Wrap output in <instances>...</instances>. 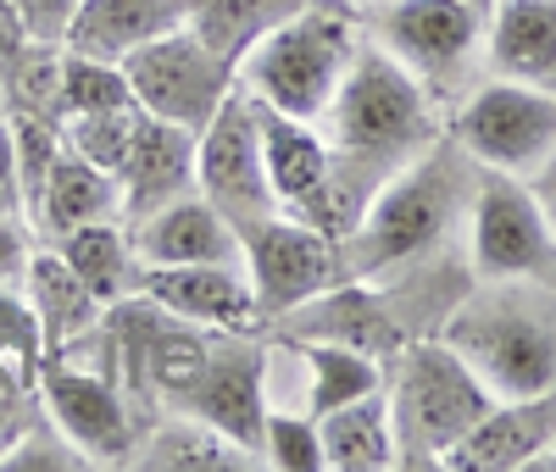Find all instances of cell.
<instances>
[{"label": "cell", "mask_w": 556, "mask_h": 472, "mask_svg": "<svg viewBox=\"0 0 556 472\" xmlns=\"http://www.w3.org/2000/svg\"><path fill=\"white\" fill-rule=\"evenodd\" d=\"M323 139L334 151V201L345 233L356 228L362 206L374 201V189L412 167L424 151L440 145V106L429 84H417L395 56H384L374 39L362 34V51L334 89L329 112L317 117ZM340 233V240H345Z\"/></svg>", "instance_id": "cell-1"}, {"label": "cell", "mask_w": 556, "mask_h": 472, "mask_svg": "<svg viewBox=\"0 0 556 472\" xmlns=\"http://www.w3.org/2000/svg\"><path fill=\"white\" fill-rule=\"evenodd\" d=\"M468 156H462L456 145H434L424 151L412 167H401L395 178H384L374 189V201L362 206L356 228L340 240V261H345V278H367L379 283L390 272H406L417 267L424 256L440 251V240L451 233V222H462V212H468V195H473V178H462L468 167H462Z\"/></svg>", "instance_id": "cell-2"}, {"label": "cell", "mask_w": 556, "mask_h": 472, "mask_svg": "<svg viewBox=\"0 0 556 472\" xmlns=\"http://www.w3.org/2000/svg\"><path fill=\"white\" fill-rule=\"evenodd\" d=\"M440 334L473 361L501 395L556 390V278H484L479 295H462Z\"/></svg>", "instance_id": "cell-3"}, {"label": "cell", "mask_w": 556, "mask_h": 472, "mask_svg": "<svg viewBox=\"0 0 556 472\" xmlns=\"http://www.w3.org/2000/svg\"><path fill=\"white\" fill-rule=\"evenodd\" d=\"M362 51V17L351 0H312L267 28L235 67V84L256 106L317 123Z\"/></svg>", "instance_id": "cell-4"}, {"label": "cell", "mask_w": 556, "mask_h": 472, "mask_svg": "<svg viewBox=\"0 0 556 472\" xmlns=\"http://www.w3.org/2000/svg\"><path fill=\"white\" fill-rule=\"evenodd\" d=\"M384 400L401 467H445V456L473 434V422L501 395L445 334H417L384 361Z\"/></svg>", "instance_id": "cell-5"}, {"label": "cell", "mask_w": 556, "mask_h": 472, "mask_svg": "<svg viewBox=\"0 0 556 472\" xmlns=\"http://www.w3.org/2000/svg\"><path fill=\"white\" fill-rule=\"evenodd\" d=\"M362 34L395 56L429 94L462 89L473 56H484V23L490 12L479 0H362L356 7Z\"/></svg>", "instance_id": "cell-6"}, {"label": "cell", "mask_w": 556, "mask_h": 472, "mask_svg": "<svg viewBox=\"0 0 556 472\" xmlns=\"http://www.w3.org/2000/svg\"><path fill=\"white\" fill-rule=\"evenodd\" d=\"M451 139L473 167L534 178L556 156V89L484 73L456 101Z\"/></svg>", "instance_id": "cell-7"}, {"label": "cell", "mask_w": 556, "mask_h": 472, "mask_svg": "<svg viewBox=\"0 0 556 472\" xmlns=\"http://www.w3.org/2000/svg\"><path fill=\"white\" fill-rule=\"evenodd\" d=\"M34 395H39V411L84 450L89 467H134L146 417H139V406L128 400V390L112 372L73 356H45Z\"/></svg>", "instance_id": "cell-8"}, {"label": "cell", "mask_w": 556, "mask_h": 472, "mask_svg": "<svg viewBox=\"0 0 556 472\" xmlns=\"http://www.w3.org/2000/svg\"><path fill=\"white\" fill-rule=\"evenodd\" d=\"M240 251H245V272H251V290H256L262 328H278L306 301H317V295H329L334 283H345L340 240L312 228V222H301V217H290V212L245 228Z\"/></svg>", "instance_id": "cell-9"}, {"label": "cell", "mask_w": 556, "mask_h": 472, "mask_svg": "<svg viewBox=\"0 0 556 472\" xmlns=\"http://www.w3.org/2000/svg\"><path fill=\"white\" fill-rule=\"evenodd\" d=\"M462 228H468V261L479 278H556V240L529 178L479 167Z\"/></svg>", "instance_id": "cell-10"}, {"label": "cell", "mask_w": 556, "mask_h": 472, "mask_svg": "<svg viewBox=\"0 0 556 472\" xmlns=\"http://www.w3.org/2000/svg\"><path fill=\"white\" fill-rule=\"evenodd\" d=\"M195 189L240 233L267 222V217H278V195L267 183V151H262L256 101L240 84L228 89V101L195 133Z\"/></svg>", "instance_id": "cell-11"}, {"label": "cell", "mask_w": 556, "mask_h": 472, "mask_svg": "<svg viewBox=\"0 0 556 472\" xmlns=\"http://www.w3.org/2000/svg\"><path fill=\"white\" fill-rule=\"evenodd\" d=\"M128 73V89H134V106L146 117H162V123H178L201 133L212 123V112L228 101L235 89V62H223L212 44L190 28H173L123 62Z\"/></svg>", "instance_id": "cell-12"}, {"label": "cell", "mask_w": 556, "mask_h": 472, "mask_svg": "<svg viewBox=\"0 0 556 472\" xmlns=\"http://www.w3.org/2000/svg\"><path fill=\"white\" fill-rule=\"evenodd\" d=\"M173 411H195L212 429H223L235 445H245L262 461V417H267V340L256 328L228 334L217 328V340L195 372V384L178 395Z\"/></svg>", "instance_id": "cell-13"}, {"label": "cell", "mask_w": 556, "mask_h": 472, "mask_svg": "<svg viewBox=\"0 0 556 472\" xmlns=\"http://www.w3.org/2000/svg\"><path fill=\"white\" fill-rule=\"evenodd\" d=\"M256 123H262L267 183L278 195V212H290L340 240L345 222H340V201H334V151L323 139V128L306 117L267 112V106H256Z\"/></svg>", "instance_id": "cell-14"}, {"label": "cell", "mask_w": 556, "mask_h": 472, "mask_svg": "<svg viewBox=\"0 0 556 472\" xmlns=\"http://www.w3.org/2000/svg\"><path fill=\"white\" fill-rule=\"evenodd\" d=\"M139 295H151L162 311L195 322V328H262L256 290L245 261H190V267H146Z\"/></svg>", "instance_id": "cell-15"}, {"label": "cell", "mask_w": 556, "mask_h": 472, "mask_svg": "<svg viewBox=\"0 0 556 472\" xmlns=\"http://www.w3.org/2000/svg\"><path fill=\"white\" fill-rule=\"evenodd\" d=\"M128 240H134V256L146 267H190V261H245L240 251V228L228 222L201 189L178 195L146 217L123 222Z\"/></svg>", "instance_id": "cell-16"}, {"label": "cell", "mask_w": 556, "mask_h": 472, "mask_svg": "<svg viewBox=\"0 0 556 472\" xmlns=\"http://www.w3.org/2000/svg\"><path fill=\"white\" fill-rule=\"evenodd\" d=\"M551 445H556V390L495 400L473 422V434L445 456V467H456V472H518V467L551 461Z\"/></svg>", "instance_id": "cell-17"}, {"label": "cell", "mask_w": 556, "mask_h": 472, "mask_svg": "<svg viewBox=\"0 0 556 472\" xmlns=\"http://www.w3.org/2000/svg\"><path fill=\"white\" fill-rule=\"evenodd\" d=\"M112 178L123 189V222L190 195L195 189V133L178 123H162V117H139Z\"/></svg>", "instance_id": "cell-18"}, {"label": "cell", "mask_w": 556, "mask_h": 472, "mask_svg": "<svg viewBox=\"0 0 556 472\" xmlns=\"http://www.w3.org/2000/svg\"><path fill=\"white\" fill-rule=\"evenodd\" d=\"M23 295H28L34 317H39L45 356H56V350L89 340L106 322V301L67 267V256L56 245H34V256L23 267Z\"/></svg>", "instance_id": "cell-19"}, {"label": "cell", "mask_w": 556, "mask_h": 472, "mask_svg": "<svg viewBox=\"0 0 556 472\" xmlns=\"http://www.w3.org/2000/svg\"><path fill=\"white\" fill-rule=\"evenodd\" d=\"M106 217H123V189L106 167H96L89 156L67 151V139H62V156L51 167V178H45L39 189V201L28 212V228H34V240L39 245H56L62 233L84 228V222H106Z\"/></svg>", "instance_id": "cell-20"}, {"label": "cell", "mask_w": 556, "mask_h": 472, "mask_svg": "<svg viewBox=\"0 0 556 472\" xmlns=\"http://www.w3.org/2000/svg\"><path fill=\"white\" fill-rule=\"evenodd\" d=\"M484 62L501 78L556 89V0H490Z\"/></svg>", "instance_id": "cell-21"}, {"label": "cell", "mask_w": 556, "mask_h": 472, "mask_svg": "<svg viewBox=\"0 0 556 472\" xmlns=\"http://www.w3.org/2000/svg\"><path fill=\"white\" fill-rule=\"evenodd\" d=\"M173 28H184V0H84L67 28V51L128 62L139 44H151Z\"/></svg>", "instance_id": "cell-22"}, {"label": "cell", "mask_w": 556, "mask_h": 472, "mask_svg": "<svg viewBox=\"0 0 556 472\" xmlns=\"http://www.w3.org/2000/svg\"><path fill=\"white\" fill-rule=\"evenodd\" d=\"M134 467L151 472H240V467H262L245 445H235L223 429H212L195 411H162L146 422L134 450Z\"/></svg>", "instance_id": "cell-23"}, {"label": "cell", "mask_w": 556, "mask_h": 472, "mask_svg": "<svg viewBox=\"0 0 556 472\" xmlns=\"http://www.w3.org/2000/svg\"><path fill=\"white\" fill-rule=\"evenodd\" d=\"M317 439H323V467L329 472H390V467H401L384 390L356 395V400H345L334 411H323L317 417Z\"/></svg>", "instance_id": "cell-24"}, {"label": "cell", "mask_w": 556, "mask_h": 472, "mask_svg": "<svg viewBox=\"0 0 556 472\" xmlns=\"http://www.w3.org/2000/svg\"><path fill=\"white\" fill-rule=\"evenodd\" d=\"M56 251L67 256V267L96 290L106 306L134 295L139 290V272H146V261L134 256V240H128V228L123 217H106V222H84L73 233H62Z\"/></svg>", "instance_id": "cell-25"}, {"label": "cell", "mask_w": 556, "mask_h": 472, "mask_svg": "<svg viewBox=\"0 0 556 472\" xmlns=\"http://www.w3.org/2000/svg\"><path fill=\"white\" fill-rule=\"evenodd\" d=\"M301 7H312V0H184V28L201 34L223 62L240 67V56L267 28L295 17Z\"/></svg>", "instance_id": "cell-26"}, {"label": "cell", "mask_w": 556, "mask_h": 472, "mask_svg": "<svg viewBox=\"0 0 556 472\" xmlns=\"http://www.w3.org/2000/svg\"><path fill=\"white\" fill-rule=\"evenodd\" d=\"M112 106H134V89L123 62H101V56H78L62 44V117L78 112H112Z\"/></svg>", "instance_id": "cell-27"}, {"label": "cell", "mask_w": 556, "mask_h": 472, "mask_svg": "<svg viewBox=\"0 0 556 472\" xmlns=\"http://www.w3.org/2000/svg\"><path fill=\"white\" fill-rule=\"evenodd\" d=\"M262 467L278 472H323V439L317 417L295 406H267L262 417Z\"/></svg>", "instance_id": "cell-28"}, {"label": "cell", "mask_w": 556, "mask_h": 472, "mask_svg": "<svg viewBox=\"0 0 556 472\" xmlns=\"http://www.w3.org/2000/svg\"><path fill=\"white\" fill-rule=\"evenodd\" d=\"M7 123H12V145H17V201H23V217H28L45 178L56 167V156H62V123L34 117V112H7Z\"/></svg>", "instance_id": "cell-29"}, {"label": "cell", "mask_w": 556, "mask_h": 472, "mask_svg": "<svg viewBox=\"0 0 556 472\" xmlns=\"http://www.w3.org/2000/svg\"><path fill=\"white\" fill-rule=\"evenodd\" d=\"M0 367L34 390V378L45 367V334H39V317L23 295V283H0Z\"/></svg>", "instance_id": "cell-30"}, {"label": "cell", "mask_w": 556, "mask_h": 472, "mask_svg": "<svg viewBox=\"0 0 556 472\" xmlns=\"http://www.w3.org/2000/svg\"><path fill=\"white\" fill-rule=\"evenodd\" d=\"M139 106H112V112H78V117H62V139H67V151L89 156L96 167L117 173L123 151H128V139L139 128Z\"/></svg>", "instance_id": "cell-31"}, {"label": "cell", "mask_w": 556, "mask_h": 472, "mask_svg": "<svg viewBox=\"0 0 556 472\" xmlns=\"http://www.w3.org/2000/svg\"><path fill=\"white\" fill-rule=\"evenodd\" d=\"M12 7L39 44H67V28H73L84 0H12Z\"/></svg>", "instance_id": "cell-32"}, {"label": "cell", "mask_w": 556, "mask_h": 472, "mask_svg": "<svg viewBox=\"0 0 556 472\" xmlns=\"http://www.w3.org/2000/svg\"><path fill=\"white\" fill-rule=\"evenodd\" d=\"M34 245L39 240H34L28 217H17V212L0 217V283H23V267H28Z\"/></svg>", "instance_id": "cell-33"}, {"label": "cell", "mask_w": 556, "mask_h": 472, "mask_svg": "<svg viewBox=\"0 0 556 472\" xmlns=\"http://www.w3.org/2000/svg\"><path fill=\"white\" fill-rule=\"evenodd\" d=\"M34 44H39V39L28 34V23L17 17V7H12V0H0V78H7V73L34 51Z\"/></svg>", "instance_id": "cell-34"}, {"label": "cell", "mask_w": 556, "mask_h": 472, "mask_svg": "<svg viewBox=\"0 0 556 472\" xmlns=\"http://www.w3.org/2000/svg\"><path fill=\"white\" fill-rule=\"evenodd\" d=\"M0 206L23 212V201H17V145H12V123L7 117H0Z\"/></svg>", "instance_id": "cell-35"}, {"label": "cell", "mask_w": 556, "mask_h": 472, "mask_svg": "<svg viewBox=\"0 0 556 472\" xmlns=\"http://www.w3.org/2000/svg\"><path fill=\"white\" fill-rule=\"evenodd\" d=\"M529 189H534V201H540V212H545V228H551V240H556V156L529 178Z\"/></svg>", "instance_id": "cell-36"}, {"label": "cell", "mask_w": 556, "mask_h": 472, "mask_svg": "<svg viewBox=\"0 0 556 472\" xmlns=\"http://www.w3.org/2000/svg\"><path fill=\"white\" fill-rule=\"evenodd\" d=\"M0 117H7V78H0Z\"/></svg>", "instance_id": "cell-37"}, {"label": "cell", "mask_w": 556, "mask_h": 472, "mask_svg": "<svg viewBox=\"0 0 556 472\" xmlns=\"http://www.w3.org/2000/svg\"><path fill=\"white\" fill-rule=\"evenodd\" d=\"M0 217H7V206H0ZM17 217H23V212H17Z\"/></svg>", "instance_id": "cell-38"}, {"label": "cell", "mask_w": 556, "mask_h": 472, "mask_svg": "<svg viewBox=\"0 0 556 472\" xmlns=\"http://www.w3.org/2000/svg\"><path fill=\"white\" fill-rule=\"evenodd\" d=\"M551 461H556V445H551Z\"/></svg>", "instance_id": "cell-39"}, {"label": "cell", "mask_w": 556, "mask_h": 472, "mask_svg": "<svg viewBox=\"0 0 556 472\" xmlns=\"http://www.w3.org/2000/svg\"><path fill=\"white\" fill-rule=\"evenodd\" d=\"M351 7H362V0H351Z\"/></svg>", "instance_id": "cell-40"}, {"label": "cell", "mask_w": 556, "mask_h": 472, "mask_svg": "<svg viewBox=\"0 0 556 472\" xmlns=\"http://www.w3.org/2000/svg\"><path fill=\"white\" fill-rule=\"evenodd\" d=\"M0 372H7V367H0Z\"/></svg>", "instance_id": "cell-41"}]
</instances>
